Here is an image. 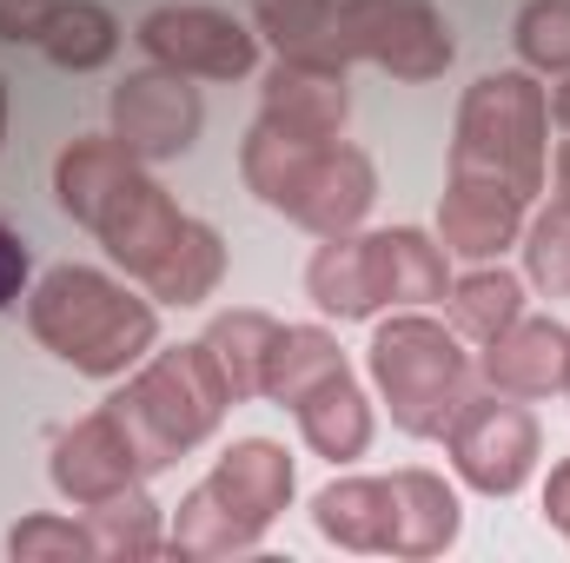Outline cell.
<instances>
[{
    "label": "cell",
    "mask_w": 570,
    "mask_h": 563,
    "mask_svg": "<svg viewBox=\"0 0 570 563\" xmlns=\"http://www.w3.org/2000/svg\"><path fill=\"white\" fill-rule=\"evenodd\" d=\"M478 372H484V385L504 392V398H551V392H564L570 325H558V318H518V325H504V332L484 345Z\"/></svg>",
    "instance_id": "2e32d148"
},
{
    "label": "cell",
    "mask_w": 570,
    "mask_h": 563,
    "mask_svg": "<svg viewBox=\"0 0 570 563\" xmlns=\"http://www.w3.org/2000/svg\"><path fill=\"white\" fill-rule=\"evenodd\" d=\"M259 120L298 140H338L352 120V87L338 53H279L259 87Z\"/></svg>",
    "instance_id": "4fadbf2b"
},
{
    "label": "cell",
    "mask_w": 570,
    "mask_h": 563,
    "mask_svg": "<svg viewBox=\"0 0 570 563\" xmlns=\"http://www.w3.org/2000/svg\"><path fill=\"white\" fill-rule=\"evenodd\" d=\"M53 7L60 0H0V40H33L40 47V33H47V20H53Z\"/></svg>",
    "instance_id": "f546056e"
},
{
    "label": "cell",
    "mask_w": 570,
    "mask_h": 563,
    "mask_svg": "<svg viewBox=\"0 0 570 563\" xmlns=\"http://www.w3.org/2000/svg\"><path fill=\"white\" fill-rule=\"evenodd\" d=\"M558 206H570V146L558 152Z\"/></svg>",
    "instance_id": "d6a6232c"
},
{
    "label": "cell",
    "mask_w": 570,
    "mask_h": 563,
    "mask_svg": "<svg viewBox=\"0 0 570 563\" xmlns=\"http://www.w3.org/2000/svg\"><path fill=\"white\" fill-rule=\"evenodd\" d=\"M233 392L213 365L206 345H173V352H153L140 372L127 378V392L107 398V412L127 424L134 451H140V471H166L173 457H186L193 444H206L219 418H226Z\"/></svg>",
    "instance_id": "8992f818"
},
{
    "label": "cell",
    "mask_w": 570,
    "mask_h": 563,
    "mask_svg": "<svg viewBox=\"0 0 570 563\" xmlns=\"http://www.w3.org/2000/svg\"><path fill=\"white\" fill-rule=\"evenodd\" d=\"M27 332L87 378H120L159 345V312L94 266H47L27 285Z\"/></svg>",
    "instance_id": "7a4b0ae2"
},
{
    "label": "cell",
    "mask_w": 570,
    "mask_h": 563,
    "mask_svg": "<svg viewBox=\"0 0 570 563\" xmlns=\"http://www.w3.org/2000/svg\"><path fill=\"white\" fill-rule=\"evenodd\" d=\"M332 53L372 60L392 80H438L458 53L438 0H338L332 13Z\"/></svg>",
    "instance_id": "9c48e42d"
},
{
    "label": "cell",
    "mask_w": 570,
    "mask_h": 563,
    "mask_svg": "<svg viewBox=\"0 0 570 563\" xmlns=\"http://www.w3.org/2000/svg\"><path fill=\"white\" fill-rule=\"evenodd\" d=\"M273 318L266 312H253V305H239V312H219L213 325H206V352H213V365H219V378H226V392H233V405L239 398H259L266 392V352H273Z\"/></svg>",
    "instance_id": "7402d4cb"
},
{
    "label": "cell",
    "mask_w": 570,
    "mask_h": 563,
    "mask_svg": "<svg viewBox=\"0 0 570 563\" xmlns=\"http://www.w3.org/2000/svg\"><path fill=\"white\" fill-rule=\"evenodd\" d=\"M53 199L73 226H87L114 266L153 305H199L226 279V246L206 219L179 213L166 186L114 134H80L53 152Z\"/></svg>",
    "instance_id": "6da1fadb"
},
{
    "label": "cell",
    "mask_w": 570,
    "mask_h": 563,
    "mask_svg": "<svg viewBox=\"0 0 570 563\" xmlns=\"http://www.w3.org/2000/svg\"><path fill=\"white\" fill-rule=\"evenodd\" d=\"M332 13L338 0H253V20L279 53H332Z\"/></svg>",
    "instance_id": "484cf974"
},
{
    "label": "cell",
    "mask_w": 570,
    "mask_h": 563,
    "mask_svg": "<svg viewBox=\"0 0 570 563\" xmlns=\"http://www.w3.org/2000/svg\"><path fill=\"white\" fill-rule=\"evenodd\" d=\"M239 179L259 206L285 213L292 226H305L318 239L352 233L379 199L372 152L345 140H298V134L266 127V120H253V134L239 146Z\"/></svg>",
    "instance_id": "3957f363"
},
{
    "label": "cell",
    "mask_w": 570,
    "mask_h": 563,
    "mask_svg": "<svg viewBox=\"0 0 570 563\" xmlns=\"http://www.w3.org/2000/svg\"><path fill=\"white\" fill-rule=\"evenodd\" d=\"M305 292L318 312L332 318H372L385 305H431L451 292L444 246H431L419 226H392V233H332L312 266Z\"/></svg>",
    "instance_id": "5b68a950"
},
{
    "label": "cell",
    "mask_w": 570,
    "mask_h": 563,
    "mask_svg": "<svg viewBox=\"0 0 570 563\" xmlns=\"http://www.w3.org/2000/svg\"><path fill=\"white\" fill-rule=\"evenodd\" d=\"M47 477H53V491H60L67 504H80V511H87V504H107L114 491L140 484L146 471H140V451H134L127 424L100 405V412H87L80 424H67V431L53 437Z\"/></svg>",
    "instance_id": "5bb4252c"
},
{
    "label": "cell",
    "mask_w": 570,
    "mask_h": 563,
    "mask_svg": "<svg viewBox=\"0 0 570 563\" xmlns=\"http://www.w3.org/2000/svg\"><path fill=\"white\" fill-rule=\"evenodd\" d=\"M0 140H7V80H0Z\"/></svg>",
    "instance_id": "836d02e7"
},
{
    "label": "cell",
    "mask_w": 570,
    "mask_h": 563,
    "mask_svg": "<svg viewBox=\"0 0 570 563\" xmlns=\"http://www.w3.org/2000/svg\"><path fill=\"white\" fill-rule=\"evenodd\" d=\"M7 557L13 563H94L100 544H94V531L73 524V517H20V524L7 531Z\"/></svg>",
    "instance_id": "4316f807"
},
{
    "label": "cell",
    "mask_w": 570,
    "mask_h": 563,
    "mask_svg": "<svg viewBox=\"0 0 570 563\" xmlns=\"http://www.w3.org/2000/svg\"><path fill=\"white\" fill-rule=\"evenodd\" d=\"M544 524H551V531L570 544V457L551 471V477H544Z\"/></svg>",
    "instance_id": "4dcf8cb0"
},
{
    "label": "cell",
    "mask_w": 570,
    "mask_h": 563,
    "mask_svg": "<svg viewBox=\"0 0 570 563\" xmlns=\"http://www.w3.org/2000/svg\"><path fill=\"white\" fill-rule=\"evenodd\" d=\"M292 504V457L273 437H233L219 464L179 497L166 557H233L253 551Z\"/></svg>",
    "instance_id": "277c9868"
},
{
    "label": "cell",
    "mask_w": 570,
    "mask_h": 563,
    "mask_svg": "<svg viewBox=\"0 0 570 563\" xmlns=\"http://www.w3.org/2000/svg\"><path fill=\"white\" fill-rule=\"evenodd\" d=\"M312 531L338 551H379L385 557V531H392V491L385 477H332L312 497Z\"/></svg>",
    "instance_id": "d6986e66"
},
{
    "label": "cell",
    "mask_w": 570,
    "mask_h": 563,
    "mask_svg": "<svg viewBox=\"0 0 570 563\" xmlns=\"http://www.w3.org/2000/svg\"><path fill=\"white\" fill-rule=\"evenodd\" d=\"M524 206L511 186L498 179H478V172H451L444 192H438V246L458 253V259H498L504 246H518L524 233Z\"/></svg>",
    "instance_id": "9a60e30c"
},
{
    "label": "cell",
    "mask_w": 570,
    "mask_h": 563,
    "mask_svg": "<svg viewBox=\"0 0 570 563\" xmlns=\"http://www.w3.org/2000/svg\"><path fill=\"white\" fill-rule=\"evenodd\" d=\"M524 279L551 298L570 292V206H551L524 226Z\"/></svg>",
    "instance_id": "83f0119b"
},
{
    "label": "cell",
    "mask_w": 570,
    "mask_h": 563,
    "mask_svg": "<svg viewBox=\"0 0 570 563\" xmlns=\"http://www.w3.org/2000/svg\"><path fill=\"white\" fill-rule=\"evenodd\" d=\"M564 392H570V378H564Z\"/></svg>",
    "instance_id": "e575fe53"
},
{
    "label": "cell",
    "mask_w": 570,
    "mask_h": 563,
    "mask_svg": "<svg viewBox=\"0 0 570 563\" xmlns=\"http://www.w3.org/2000/svg\"><path fill=\"white\" fill-rule=\"evenodd\" d=\"M511 47L531 73H570V0H524L511 20Z\"/></svg>",
    "instance_id": "d4e9b609"
},
{
    "label": "cell",
    "mask_w": 570,
    "mask_h": 563,
    "mask_svg": "<svg viewBox=\"0 0 570 563\" xmlns=\"http://www.w3.org/2000/svg\"><path fill=\"white\" fill-rule=\"evenodd\" d=\"M451 172H478L511 186L518 199L544 192L551 172V93L531 73H484L458 100Z\"/></svg>",
    "instance_id": "52a82bcc"
},
{
    "label": "cell",
    "mask_w": 570,
    "mask_h": 563,
    "mask_svg": "<svg viewBox=\"0 0 570 563\" xmlns=\"http://www.w3.org/2000/svg\"><path fill=\"white\" fill-rule=\"evenodd\" d=\"M444 312H451V332H458V338L491 345L504 325H518V318H524V279L484 259L478 273L451 279V292H444Z\"/></svg>",
    "instance_id": "44dd1931"
},
{
    "label": "cell",
    "mask_w": 570,
    "mask_h": 563,
    "mask_svg": "<svg viewBox=\"0 0 570 563\" xmlns=\"http://www.w3.org/2000/svg\"><path fill=\"white\" fill-rule=\"evenodd\" d=\"M365 372L405 437H444V424L471 398V358H464L458 332H444L425 312L385 318L365 345Z\"/></svg>",
    "instance_id": "ba28073f"
},
{
    "label": "cell",
    "mask_w": 570,
    "mask_h": 563,
    "mask_svg": "<svg viewBox=\"0 0 570 563\" xmlns=\"http://www.w3.org/2000/svg\"><path fill=\"white\" fill-rule=\"evenodd\" d=\"M134 40L153 53V67H173L186 80H246L259 67V33L226 7H199V0L153 7Z\"/></svg>",
    "instance_id": "8fae6325"
},
{
    "label": "cell",
    "mask_w": 570,
    "mask_h": 563,
    "mask_svg": "<svg viewBox=\"0 0 570 563\" xmlns=\"http://www.w3.org/2000/svg\"><path fill=\"white\" fill-rule=\"evenodd\" d=\"M338 372H352V365H345V352H338L332 332H318V325H279L273 352H266V398L292 412L312 385H325Z\"/></svg>",
    "instance_id": "ffe728a7"
},
{
    "label": "cell",
    "mask_w": 570,
    "mask_h": 563,
    "mask_svg": "<svg viewBox=\"0 0 570 563\" xmlns=\"http://www.w3.org/2000/svg\"><path fill=\"white\" fill-rule=\"evenodd\" d=\"M40 53L60 73H94V67H107L120 53V20L100 0H60L47 33H40Z\"/></svg>",
    "instance_id": "603a6c76"
},
{
    "label": "cell",
    "mask_w": 570,
    "mask_h": 563,
    "mask_svg": "<svg viewBox=\"0 0 570 563\" xmlns=\"http://www.w3.org/2000/svg\"><path fill=\"white\" fill-rule=\"evenodd\" d=\"M551 120H558V127L570 134V73L558 80V87H551Z\"/></svg>",
    "instance_id": "1f68e13d"
},
{
    "label": "cell",
    "mask_w": 570,
    "mask_h": 563,
    "mask_svg": "<svg viewBox=\"0 0 570 563\" xmlns=\"http://www.w3.org/2000/svg\"><path fill=\"white\" fill-rule=\"evenodd\" d=\"M392 531H385V557H444L458 544V491L438 471H392Z\"/></svg>",
    "instance_id": "e0dca14e"
},
{
    "label": "cell",
    "mask_w": 570,
    "mask_h": 563,
    "mask_svg": "<svg viewBox=\"0 0 570 563\" xmlns=\"http://www.w3.org/2000/svg\"><path fill=\"white\" fill-rule=\"evenodd\" d=\"M444 451H451V464H458V477L471 491L511 497L538 471L544 437H538V418L524 405H511L504 392H491V398H464L458 405V418L444 424Z\"/></svg>",
    "instance_id": "30bf717a"
},
{
    "label": "cell",
    "mask_w": 570,
    "mask_h": 563,
    "mask_svg": "<svg viewBox=\"0 0 570 563\" xmlns=\"http://www.w3.org/2000/svg\"><path fill=\"white\" fill-rule=\"evenodd\" d=\"M292 418H298V437H305L318 457H332V464H352V457H365V444H372V398L358 392L352 372L312 385V392L292 405Z\"/></svg>",
    "instance_id": "ac0fdd59"
},
{
    "label": "cell",
    "mask_w": 570,
    "mask_h": 563,
    "mask_svg": "<svg viewBox=\"0 0 570 563\" xmlns=\"http://www.w3.org/2000/svg\"><path fill=\"white\" fill-rule=\"evenodd\" d=\"M206 127V107H199V87L173 67H140L114 87L107 100V134L127 146L140 166H159V159H179L193 152Z\"/></svg>",
    "instance_id": "7c38bea8"
},
{
    "label": "cell",
    "mask_w": 570,
    "mask_h": 563,
    "mask_svg": "<svg viewBox=\"0 0 570 563\" xmlns=\"http://www.w3.org/2000/svg\"><path fill=\"white\" fill-rule=\"evenodd\" d=\"M87 531L100 544V557H120V563H140V557H159L166 537H159V504L146 497L140 484L114 491L107 504H87Z\"/></svg>",
    "instance_id": "cb8c5ba5"
},
{
    "label": "cell",
    "mask_w": 570,
    "mask_h": 563,
    "mask_svg": "<svg viewBox=\"0 0 570 563\" xmlns=\"http://www.w3.org/2000/svg\"><path fill=\"white\" fill-rule=\"evenodd\" d=\"M27 279H33V259H27V239L0 219V312L13 298H27Z\"/></svg>",
    "instance_id": "f1b7e54d"
}]
</instances>
